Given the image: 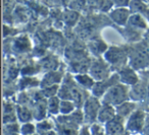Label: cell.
I'll return each mask as SVG.
<instances>
[{
	"label": "cell",
	"mask_w": 149,
	"mask_h": 135,
	"mask_svg": "<svg viewBox=\"0 0 149 135\" xmlns=\"http://www.w3.org/2000/svg\"><path fill=\"white\" fill-rule=\"evenodd\" d=\"M108 73H109L108 66L101 61L95 62L90 67V75L93 79H96L98 81L106 80V78L108 77Z\"/></svg>",
	"instance_id": "obj_6"
},
{
	"label": "cell",
	"mask_w": 149,
	"mask_h": 135,
	"mask_svg": "<svg viewBox=\"0 0 149 135\" xmlns=\"http://www.w3.org/2000/svg\"><path fill=\"white\" fill-rule=\"evenodd\" d=\"M112 4H113V2H112L111 0H102L100 8H101L103 11H107L108 9L112 6Z\"/></svg>",
	"instance_id": "obj_25"
},
{
	"label": "cell",
	"mask_w": 149,
	"mask_h": 135,
	"mask_svg": "<svg viewBox=\"0 0 149 135\" xmlns=\"http://www.w3.org/2000/svg\"><path fill=\"white\" fill-rule=\"evenodd\" d=\"M70 100L74 103V105H82L84 103V96H83V92H81L79 87L77 86H70Z\"/></svg>",
	"instance_id": "obj_12"
},
{
	"label": "cell",
	"mask_w": 149,
	"mask_h": 135,
	"mask_svg": "<svg viewBox=\"0 0 149 135\" xmlns=\"http://www.w3.org/2000/svg\"><path fill=\"white\" fill-rule=\"evenodd\" d=\"M130 8L131 10L135 11V12H146L147 11V5L144 3L143 0H131L130 2Z\"/></svg>",
	"instance_id": "obj_15"
},
{
	"label": "cell",
	"mask_w": 149,
	"mask_h": 135,
	"mask_svg": "<svg viewBox=\"0 0 149 135\" xmlns=\"http://www.w3.org/2000/svg\"><path fill=\"white\" fill-rule=\"evenodd\" d=\"M60 101L58 96H53L50 98L48 101V112L51 113L52 115H57L58 113H60Z\"/></svg>",
	"instance_id": "obj_14"
},
{
	"label": "cell",
	"mask_w": 149,
	"mask_h": 135,
	"mask_svg": "<svg viewBox=\"0 0 149 135\" xmlns=\"http://www.w3.org/2000/svg\"><path fill=\"white\" fill-rule=\"evenodd\" d=\"M146 40H147V42H148V44H149V31L146 33Z\"/></svg>",
	"instance_id": "obj_31"
},
{
	"label": "cell",
	"mask_w": 149,
	"mask_h": 135,
	"mask_svg": "<svg viewBox=\"0 0 149 135\" xmlns=\"http://www.w3.org/2000/svg\"><path fill=\"white\" fill-rule=\"evenodd\" d=\"M148 1H149V0H148Z\"/></svg>",
	"instance_id": "obj_35"
},
{
	"label": "cell",
	"mask_w": 149,
	"mask_h": 135,
	"mask_svg": "<svg viewBox=\"0 0 149 135\" xmlns=\"http://www.w3.org/2000/svg\"><path fill=\"white\" fill-rule=\"evenodd\" d=\"M126 58V52H125V50L120 49V48L112 47L105 52V60L107 62H109L110 64H112V65H122V64L125 63Z\"/></svg>",
	"instance_id": "obj_5"
},
{
	"label": "cell",
	"mask_w": 149,
	"mask_h": 135,
	"mask_svg": "<svg viewBox=\"0 0 149 135\" xmlns=\"http://www.w3.org/2000/svg\"><path fill=\"white\" fill-rule=\"evenodd\" d=\"M130 58V63L133 68H144L149 64V48L146 46H139Z\"/></svg>",
	"instance_id": "obj_4"
},
{
	"label": "cell",
	"mask_w": 149,
	"mask_h": 135,
	"mask_svg": "<svg viewBox=\"0 0 149 135\" xmlns=\"http://www.w3.org/2000/svg\"><path fill=\"white\" fill-rule=\"evenodd\" d=\"M78 17H79V14L77 12H74V11H68L64 14V21L68 25H74V23H76V21H78Z\"/></svg>",
	"instance_id": "obj_20"
},
{
	"label": "cell",
	"mask_w": 149,
	"mask_h": 135,
	"mask_svg": "<svg viewBox=\"0 0 149 135\" xmlns=\"http://www.w3.org/2000/svg\"><path fill=\"white\" fill-rule=\"evenodd\" d=\"M21 42H22V39H19V41L17 42V43H19V44ZM23 42H24V39H23ZM19 44H17V46H19ZM25 48H26V45H24V44H23V45H22V49H25Z\"/></svg>",
	"instance_id": "obj_30"
},
{
	"label": "cell",
	"mask_w": 149,
	"mask_h": 135,
	"mask_svg": "<svg viewBox=\"0 0 149 135\" xmlns=\"http://www.w3.org/2000/svg\"><path fill=\"white\" fill-rule=\"evenodd\" d=\"M120 79L122 82L126 84H131V85H134L138 82V77H137L136 73L134 72V70L131 69V68H123L120 70Z\"/></svg>",
	"instance_id": "obj_10"
},
{
	"label": "cell",
	"mask_w": 149,
	"mask_h": 135,
	"mask_svg": "<svg viewBox=\"0 0 149 135\" xmlns=\"http://www.w3.org/2000/svg\"><path fill=\"white\" fill-rule=\"evenodd\" d=\"M128 23L133 28H137V29H146L147 25L145 23L144 19L141 17L139 13H135V14L131 15L129 19Z\"/></svg>",
	"instance_id": "obj_13"
},
{
	"label": "cell",
	"mask_w": 149,
	"mask_h": 135,
	"mask_svg": "<svg viewBox=\"0 0 149 135\" xmlns=\"http://www.w3.org/2000/svg\"><path fill=\"white\" fill-rule=\"evenodd\" d=\"M74 111V103L72 101L63 100L60 103V113L62 115H70Z\"/></svg>",
	"instance_id": "obj_18"
},
{
	"label": "cell",
	"mask_w": 149,
	"mask_h": 135,
	"mask_svg": "<svg viewBox=\"0 0 149 135\" xmlns=\"http://www.w3.org/2000/svg\"><path fill=\"white\" fill-rule=\"evenodd\" d=\"M57 92H58V86L57 85H51V86H48V87L44 88L43 94L50 98L55 96V94Z\"/></svg>",
	"instance_id": "obj_22"
},
{
	"label": "cell",
	"mask_w": 149,
	"mask_h": 135,
	"mask_svg": "<svg viewBox=\"0 0 149 135\" xmlns=\"http://www.w3.org/2000/svg\"><path fill=\"white\" fill-rule=\"evenodd\" d=\"M101 108L99 101L96 96L88 98L84 103V119L88 123H94L97 121L98 113Z\"/></svg>",
	"instance_id": "obj_3"
},
{
	"label": "cell",
	"mask_w": 149,
	"mask_h": 135,
	"mask_svg": "<svg viewBox=\"0 0 149 135\" xmlns=\"http://www.w3.org/2000/svg\"><path fill=\"white\" fill-rule=\"evenodd\" d=\"M76 79L78 80L80 84L84 87H92L94 86V79L89 75H86V74H80V75H77L76 76Z\"/></svg>",
	"instance_id": "obj_19"
},
{
	"label": "cell",
	"mask_w": 149,
	"mask_h": 135,
	"mask_svg": "<svg viewBox=\"0 0 149 135\" xmlns=\"http://www.w3.org/2000/svg\"><path fill=\"white\" fill-rule=\"evenodd\" d=\"M136 135H137V134H136Z\"/></svg>",
	"instance_id": "obj_36"
},
{
	"label": "cell",
	"mask_w": 149,
	"mask_h": 135,
	"mask_svg": "<svg viewBox=\"0 0 149 135\" xmlns=\"http://www.w3.org/2000/svg\"><path fill=\"white\" fill-rule=\"evenodd\" d=\"M36 127L32 123H24L21 127V133L23 135H33L35 133Z\"/></svg>",
	"instance_id": "obj_21"
},
{
	"label": "cell",
	"mask_w": 149,
	"mask_h": 135,
	"mask_svg": "<svg viewBox=\"0 0 149 135\" xmlns=\"http://www.w3.org/2000/svg\"><path fill=\"white\" fill-rule=\"evenodd\" d=\"M60 80V74H57L56 72H50L45 76V78L43 79L42 85L43 86H51L55 85V82H58Z\"/></svg>",
	"instance_id": "obj_17"
},
{
	"label": "cell",
	"mask_w": 149,
	"mask_h": 135,
	"mask_svg": "<svg viewBox=\"0 0 149 135\" xmlns=\"http://www.w3.org/2000/svg\"><path fill=\"white\" fill-rule=\"evenodd\" d=\"M130 10L126 8H123V7H120V8H116L110 13V17L111 19L116 23L120 25H126L129 21V19H130Z\"/></svg>",
	"instance_id": "obj_9"
},
{
	"label": "cell",
	"mask_w": 149,
	"mask_h": 135,
	"mask_svg": "<svg viewBox=\"0 0 149 135\" xmlns=\"http://www.w3.org/2000/svg\"><path fill=\"white\" fill-rule=\"evenodd\" d=\"M116 117V110L113 106H110V105L104 104L103 106H101L100 111L98 113V118L97 121L99 123H106L110 122L111 120H113Z\"/></svg>",
	"instance_id": "obj_8"
},
{
	"label": "cell",
	"mask_w": 149,
	"mask_h": 135,
	"mask_svg": "<svg viewBox=\"0 0 149 135\" xmlns=\"http://www.w3.org/2000/svg\"><path fill=\"white\" fill-rule=\"evenodd\" d=\"M40 135H56V134H55V132H54V131L50 130V131H47V132L40 133Z\"/></svg>",
	"instance_id": "obj_29"
},
{
	"label": "cell",
	"mask_w": 149,
	"mask_h": 135,
	"mask_svg": "<svg viewBox=\"0 0 149 135\" xmlns=\"http://www.w3.org/2000/svg\"><path fill=\"white\" fill-rule=\"evenodd\" d=\"M146 114L143 111H134L130 117L128 118L126 124V130L129 133H138L142 132L144 128Z\"/></svg>",
	"instance_id": "obj_2"
},
{
	"label": "cell",
	"mask_w": 149,
	"mask_h": 135,
	"mask_svg": "<svg viewBox=\"0 0 149 135\" xmlns=\"http://www.w3.org/2000/svg\"><path fill=\"white\" fill-rule=\"evenodd\" d=\"M36 128L39 130L40 133H44V132H47V131L51 130V125H50L49 122H47V121H41V122L38 123Z\"/></svg>",
	"instance_id": "obj_24"
},
{
	"label": "cell",
	"mask_w": 149,
	"mask_h": 135,
	"mask_svg": "<svg viewBox=\"0 0 149 135\" xmlns=\"http://www.w3.org/2000/svg\"><path fill=\"white\" fill-rule=\"evenodd\" d=\"M147 96H148V98H149V86H148V87H147Z\"/></svg>",
	"instance_id": "obj_33"
},
{
	"label": "cell",
	"mask_w": 149,
	"mask_h": 135,
	"mask_svg": "<svg viewBox=\"0 0 149 135\" xmlns=\"http://www.w3.org/2000/svg\"><path fill=\"white\" fill-rule=\"evenodd\" d=\"M123 120L124 119L118 117L116 115V117L111 120L110 122L105 124V131L107 135H123L128 131L126 130V127L123 124Z\"/></svg>",
	"instance_id": "obj_7"
},
{
	"label": "cell",
	"mask_w": 149,
	"mask_h": 135,
	"mask_svg": "<svg viewBox=\"0 0 149 135\" xmlns=\"http://www.w3.org/2000/svg\"><path fill=\"white\" fill-rule=\"evenodd\" d=\"M127 98H128V90L126 86L123 84H114L103 96V103L110 106L118 107L127 102Z\"/></svg>",
	"instance_id": "obj_1"
},
{
	"label": "cell",
	"mask_w": 149,
	"mask_h": 135,
	"mask_svg": "<svg viewBox=\"0 0 149 135\" xmlns=\"http://www.w3.org/2000/svg\"><path fill=\"white\" fill-rule=\"evenodd\" d=\"M90 131H91V135H107L106 131L98 124H92Z\"/></svg>",
	"instance_id": "obj_23"
},
{
	"label": "cell",
	"mask_w": 149,
	"mask_h": 135,
	"mask_svg": "<svg viewBox=\"0 0 149 135\" xmlns=\"http://www.w3.org/2000/svg\"><path fill=\"white\" fill-rule=\"evenodd\" d=\"M92 2H94V1H98V0H91Z\"/></svg>",
	"instance_id": "obj_34"
},
{
	"label": "cell",
	"mask_w": 149,
	"mask_h": 135,
	"mask_svg": "<svg viewBox=\"0 0 149 135\" xmlns=\"http://www.w3.org/2000/svg\"><path fill=\"white\" fill-rule=\"evenodd\" d=\"M145 13H146V15H147V19H149V9H147V11Z\"/></svg>",
	"instance_id": "obj_32"
},
{
	"label": "cell",
	"mask_w": 149,
	"mask_h": 135,
	"mask_svg": "<svg viewBox=\"0 0 149 135\" xmlns=\"http://www.w3.org/2000/svg\"><path fill=\"white\" fill-rule=\"evenodd\" d=\"M17 117L21 121H23L24 123H29V121L32 120L33 115L29 111V109L26 107H19L17 108Z\"/></svg>",
	"instance_id": "obj_16"
},
{
	"label": "cell",
	"mask_w": 149,
	"mask_h": 135,
	"mask_svg": "<svg viewBox=\"0 0 149 135\" xmlns=\"http://www.w3.org/2000/svg\"><path fill=\"white\" fill-rule=\"evenodd\" d=\"M142 132L144 135H149V114L146 115V120H145L144 128H143Z\"/></svg>",
	"instance_id": "obj_27"
},
{
	"label": "cell",
	"mask_w": 149,
	"mask_h": 135,
	"mask_svg": "<svg viewBox=\"0 0 149 135\" xmlns=\"http://www.w3.org/2000/svg\"><path fill=\"white\" fill-rule=\"evenodd\" d=\"M78 135H91V131H90V129L87 128V127H84V128H82L81 130L79 131V134Z\"/></svg>",
	"instance_id": "obj_28"
},
{
	"label": "cell",
	"mask_w": 149,
	"mask_h": 135,
	"mask_svg": "<svg viewBox=\"0 0 149 135\" xmlns=\"http://www.w3.org/2000/svg\"><path fill=\"white\" fill-rule=\"evenodd\" d=\"M113 4H116V6H126V5L130 4V0H112Z\"/></svg>",
	"instance_id": "obj_26"
},
{
	"label": "cell",
	"mask_w": 149,
	"mask_h": 135,
	"mask_svg": "<svg viewBox=\"0 0 149 135\" xmlns=\"http://www.w3.org/2000/svg\"><path fill=\"white\" fill-rule=\"evenodd\" d=\"M135 105L133 103H128L125 102L124 104L120 105L116 108V115L120 118H126V117H130L132 115V113L134 112Z\"/></svg>",
	"instance_id": "obj_11"
}]
</instances>
